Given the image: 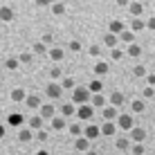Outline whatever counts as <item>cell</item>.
<instances>
[{
	"label": "cell",
	"mask_w": 155,
	"mask_h": 155,
	"mask_svg": "<svg viewBox=\"0 0 155 155\" xmlns=\"http://www.w3.org/2000/svg\"><path fill=\"white\" fill-rule=\"evenodd\" d=\"M16 70V38L5 20H0V119L7 110Z\"/></svg>",
	"instance_id": "obj_1"
},
{
	"label": "cell",
	"mask_w": 155,
	"mask_h": 155,
	"mask_svg": "<svg viewBox=\"0 0 155 155\" xmlns=\"http://www.w3.org/2000/svg\"><path fill=\"white\" fill-rule=\"evenodd\" d=\"M0 155H9V151H7L5 146H0Z\"/></svg>",
	"instance_id": "obj_2"
}]
</instances>
